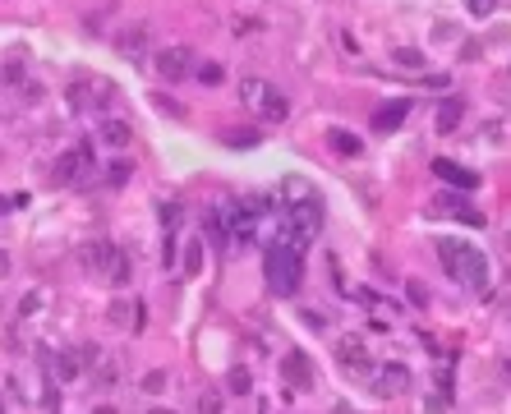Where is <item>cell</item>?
<instances>
[{
    "mask_svg": "<svg viewBox=\"0 0 511 414\" xmlns=\"http://www.w3.org/2000/svg\"><path fill=\"white\" fill-rule=\"evenodd\" d=\"M461 60H479V42H465L461 46Z\"/></svg>",
    "mask_w": 511,
    "mask_h": 414,
    "instance_id": "obj_38",
    "label": "cell"
},
{
    "mask_svg": "<svg viewBox=\"0 0 511 414\" xmlns=\"http://www.w3.org/2000/svg\"><path fill=\"white\" fill-rule=\"evenodd\" d=\"M93 170H97L93 143H74V148H69V152L56 161V170H51V175H56V184H83L88 175H93Z\"/></svg>",
    "mask_w": 511,
    "mask_h": 414,
    "instance_id": "obj_3",
    "label": "cell"
},
{
    "mask_svg": "<svg viewBox=\"0 0 511 414\" xmlns=\"http://www.w3.org/2000/svg\"><path fill=\"white\" fill-rule=\"evenodd\" d=\"M5 83H10V88H23V83H28V74H23V65H19V60L5 65Z\"/></svg>",
    "mask_w": 511,
    "mask_h": 414,
    "instance_id": "obj_27",
    "label": "cell"
},
{
    "mask_svg": "<svg viewBox=\"0 0 511 414\" xmlns=\"http://www.w3.org/2000/svg\"><path fill=\"white\" fill-rule=\"evenodd\" d=\"M143 46H148V23H134L129 32H120V51L129 56V60H139Z\"/></svg>",
    "mask_w": 511,
    "mask_h": 414,
    "instance_id": "obj_14",
    "label": "cell"
},
{
    "mask_svg": "<svg viewBox=\"0 0 511 414\" xmlns=\"http://www.w3.org/2000/svg\"><path fill=\"white\" fill-rule=\"evenodd\" d=\"M405 387H410V368L405 364H383L378 368V382H373L378 396H401Z\"/></svg>",
    "mask_w": 511,
    "mask_h": 414,
    "instance_id": "obj_8",
    "label": "cell"
},
{
    "mask_svg": "<svg viewBox=\"0 0 511 414\" xmlns=\"http://www.w3.org/2000/svg\"><path fill=\"white\" fill-rule=\"evenodd\" d=\"M332 414H350V410H345V405H337V410H332Z\"/></svg>",
    "mask_w": 511,
    "mask_h": 414,
    "instance_id": "obj_41",
    "label": "cell"
},
{
    "mask_svg": "<svg viewBox=\"0 0 511 414\" xmlns=\"http://www.w3.org/2000/svg\"><path fill=\"white\" fill-rule=\"evenodd\" d=\"M78 359H83V364H97V359H102V350H97V345H83V350H78Z\"/></svg>",
    "mask_w": 511,
    "mask_h": 414,
    "instance_id": "obj_37",
    "label": "cell"
},
{
    "mask_svg": "<svg viewBox=\"0 0 511 414\" xmlns=\"http://www.w3.org/2000/svg\"><path fill=\"white\" fill-rule=\"evenodd\" d=\"M507 249H511V235H507Z\"/></svg>",
    "mask_w": 511,
    "mask_h": 414,
    "instance_id": "obj_43",
    "label": "cell"
},
{
    "mask_svg": "<svg viewBox=\"0 0 511 414\" xmlns=\"http://www.w3.org/2000/svg\"><path fill=\"white\" fill-rule=\"evenodd\" d=\"M97 138H102L106 148H129V143H134V124L106 115V120H97Z\"/></svg>",
    "mask_w": 511,
    "mask_h": 414,
    "instance_id": "obj_9",
    "label": "cell"
},
{
    "mask_svg": "<svg viewBox=\"0 0 511 414\" xmlns=\"http://www.w3.org/2000/svg\"><path fill=\"white\" fill-rule=\"evenodd\" d=\"M111 322H120V327H139V308H129V304H115L111 308Z\"/></svg>",
    "mask_w": 511,
    "mask_h": 414,
    "instance_id": "obj_22",
    "label": "cell"
},
{
    "mask_svg": "<svg viewBox=\"0 0 511 414\" xmlns=\"http://www.w3.org/2000/svg\"><path fill=\"white\" fill-rule=\"evenodd\" d=\"M235 391V396H249V391H253V378H249V368H235L231 373V382H226Z\"/></svg>",
    "mask_w": 511,
    "mask_h": 414,
    "instance_id": "obj_23",
    "label": "cell"
},
{
    "mask_svg": "<svg viewBox=\"0 0 511 414\" xmlns=\"http://www.w3.org/2000/svg\"><path fill=\"white\" fill-rule=\"evenodd\" d=\"M115 382H120L115 364H102V368H97V387H115Z\"/></svg>",
    "mask_w": 511,
    "mask_h": 414,
    "instance_id": "obj_31",
    "label": "cell"
},
{
    "mask_svg": "<svg viewBox=\"0 0 511 414\" xmlns=\"http://www.w3.org/2000/svg\"><path fill=\"white\" fill-rule=\"evenodd\" d=\"M327 143H332V152H341V157H359V152H364V138L350 134V129H327Z\"/></svg>",
    "mask_w": 511,
    "mask_h": 414,
    "instance_id": "obj_12",
    "label": "cell"
},
{
    "mask_svg": "<svg viewBox=\"0 0 511 414\" xmlns=\"http://www.w3.org/2000/svg\"><path fill=\"white\" fill-rule=\"evenodd\" d=\"M281 378L295 387V391H313V368L304 350H286L281 354Z\"/></svg>",
    "mask_w": 511,
    "mask_h": 414,
    "instance_id": "obj_5",
    "label": "cell"
},
{
    "mask_svg": "<svg viewBox=\"0 0 511 414\" xmlns=\"http://www.w3.org/2000/svg\"><path fill=\"white\" fill-rule=\"evenodd\" d=\"M152 414H170V410H152Z\"/></svg>",
    "mask_w": 511,
    "mask_h": 414,
    "instance_id": "obj_42",
    "label": "cell"
},
{
    "mask_svg": "<svg viewBox=\"0 0 511 414\" xmlns=\"http://www.w3.org/2000/svg\"><path fill=\"white\" fill-rule=\"evenodd\" d=\"M226 143H231V148H258V143H263V134H258V129H226Z\"/></svg>",
    "mask_w": 511,
    "mask_h": 414,
    "instance_id": "obj_18",
    "label": "cell"
},
{
    "mask_svg": "<svg viewBox=\"0 0 511 414\" xmlns=\"http://www.w3.org/2000/svg\"><path fill=\"white\" fill-rule=\"evenodd\" d=\"M69 102H74V106H88V88L74 83V88H69Z\"/></svg>",
    "mask_w": 511,
    "mask_h": 414,
    "instance_id": "obj_35",
    "label": "cell"
},
{
    "mask_svg": "<svg viewBox=\"0 0 511 414\" xmlns=\"http://www.w3.org/2000/svg\"><path fill=\"white\" fill-rule=\"evenodd\" d=\"M124 180H129V161H115V166L106 170V184H111V189H120Z\"/></svg>",
    "mask_w": 511,
    "mask_h": 414,
    "instance_id": "obj_28",
    "label": "cell"
},
{
    "mask_svg": "<svg viewBox=\"0 0 511 414\" xmlns=\"http://www.w3.org/2000/svg\"><path fill=\"white\" fill-rule=\"evenodd\" d=\"M410 304H415V308H429V290H424V281H410Z\"/></svg>",
    "mask_w": 511,
    "mask_h": 414,
    "instance_id": "obj_32",
    "label": "cell"
},
{
    "mask_svg": "<svg viewBox=\"0 0 511 414\" xmlns=\"http://www.w3.org/2000/svg\"><path fill=\"white\" fill-rule=\"evenodd\" d=\"M221 74H226V69H221L217 60H203L198 69H194V78H198L203 88H217V83H221Z\"/></svg>",
    "mask_w": 511,
    "mask_h": 414,
    "instance_id": "obj_20",
    "label": "cell"
},
{
    "mask_svg": "<svg viewBox=\"0 0 511 414\" xmlns=\"http://www.w3.org/2000/svg\"><path fill=\"white\" fill-rule=\"evenodd\" d=\"M405 115H410V102H405V97H396V102H387V106L373 111V129H378V134H391Z\"/></svg>",
    "mask_w": 511,
    "mask_h": 414,
    "instance_id": "obj_10",
    "label": "cell"
},
{
    "mask_svg": "<svg viewBox=\"0 0 511 414\" xmlns=\"http://www.w3.org/2000/svg\"><path fill=\"white\" fill-rule=\"evenodd\" d=\"M143 391H148V396H161V391H166V373H161V368H152V373L143 378Z\"/></svg>",
    "mask_w": 511,
    "mask_h": 414,
    "instance_id": "obj_24",
    "label": "cell"
},
{
    "mask_svg": "<svg viewBox=\"0 0 511 414\" xmlns=\"http://www.w3.org/2000/svg\"><path fill=\"white\" fill-rule=\"evenodd\" d=\"M456 216H461L465 226H484V216H479V212H475V207H461V212H456Z\"/></svg>",
    "mask_w": 511,
    "mask_h": 414,
    "instance_id": "obj_36",
    "label": "cell"
},
{
    "mask_svg": "<svg viewBox=\"0 0 511 414\" xmlns=\"http://www.w3.org/2000/svg\"><path fill=\"white\" fill-rule=\"evenodd\" d=\"M299 262H304V249H295L291 240H272L263 253V276L277 295H295L299 286Z\"/></svg>",
    "mask_w": 511,
    "mask_h": 414,
    "instance_id": "obj_2",
    "label": "cell"
},
{
    "mask_svg": "<svg viewBox=\"0 0 511 414\" xmlns=\"http://www.w3.org/2000/svg\"><path fill=\"white\" fill-rule=\"evenodd\" d=\"M185 272H203V244L185 249Z\"/></svg>",
    "mask_w": 511,
    "mask_h": 414,
    "instance_id": "obj_30",
    "label": "cell"
},
{
    "mask_svg": "<svg viewBox=\"0 0 511 414\" xmlns=\"http://www.w3.org/2000/svg\"><path fill=\"white\" fill-rule=\"evenodd\" d=\"M152 106H157V111H166V115H185V106H180L175 97H166V92H152Z\"/></svg>",
    "mask_w": 511,
    "mask_h": 414,
    "instance_id": "obj_25",
    "label": "cell"
},
{
    "mask_svg": "<svg viewBox=\"0 0 511 414\" xmlns=\"http://www.w3.org/2000/svg\"><path fill=\"white\" fill-rule=\"evenodd\" d=\"M198 414H221V391H203V396H198Z\"/></svg>",
    "mask_w": 511,
    "mask_h": 414,
    "instance_id": "obj_26",
    "label": "cell"
},
{
    "mask_svg": "<svg viewBox=\"0 0 511 414\" xmlns=\"http://www.w3.org/2000/svg\"><path fill=\"white\" fill-rule=\"evenodd\" d=\"M78 262H83L88 272L111 276V267L120 262V249H115V244H106V240H97V244H83V249H78Z\"/></svg>",
    "mask_w": 511,
    "mask_h": 414,
    "instance_id": "obj_6",
    "label": "cell"
},
{
    "mask_svg": "<svg viewBox=\"0 0 511 414\" xmlns=\"http://www.w3.org/2000/svg\"><path fill=\"white\" fill-rule=\"evenodd\" d=\"M502 378H507V382H511V359H507V364H502Z\"/></svg>",
    "mask_w": 511,
    "mask_h": 414,
    "instance_id": "obj_39",
    "label": "cell"
},
{
    "mask_svg": "<svg viewBox=\"0 0 511 414\" xmlns=\"http://www.w3.org/2000/svg\"><path fill=\"white\" fill-rule=\"evenodd\" d=\"M189 69H194V51H189V46H166V51L157 56V74L166 78V83H180Z\"/></svg>",
    "mask_w": 511,
    "mask_h": 414,
    "instance_id": "obj_4",
    "label": "cell"
},
{
    "mask_svg": "<svg viewBox=\"0 0 511 414\" xmlns=\"http://www.w3.org/2000/svg\"><path fill=\"white\" fill-rule=\"evenodd\" d=\"M337 359H341V368H350V373H373L369 345H364L359 336H341L337 341Z\"/></svg>",
    "mask_w": 511,
    "mask_h": 414,
    "instance_id": "obj_7",
    "label": "cell"
},
{
    "mask_svg": "<svg viewBox=\"0 0 511 414\" xmlns=\"http://www.w3.org/2000/svg\"><path fill=\"white\" fill-rule=\"evenodd\" d=\"M93 414H115V410H111V405H97V410Z\"/></svg>",
    "mask_w": 511,
    "mask_h": 414,
    "instance_id": "obj_40",
    "label": "cell"
},
{
    "mask_svg": "<svg viewBox=\"0 0 511 414\" xmlns=\"http://www.w3.org/2000/svg\"><path fill=\"white\" fill-rule=\"evenodd\" d=\"M175 253H180V244H175V235L166 230V249H161V262H166V267H175Z\"/></svg>",
    "mask_w": 511,
    "mask_h": 414,
    "instance_id": "obj_33",
    "label": "cell"
},
{
    "mask_svg": "<svg viewBox=\"0 0 511 414\" xmlns=\"http://www.w3.org/2000/svg\"><path fill=\"white\" fill-rule=\"evenodd\" d=\"M78 364H83V359H78V354H56V359H51V378H56V382H74L78 378Z\"/></svg>",
    "mask_w": 511,
    "mask_h": 414,
    "instance_id": "obj_15",
    "label": "cell"
},
{
    "mask_svg": "<svg viewBox=\"0 0 511 414\" xmlns=\"http://www.w3.org/2000/svg\"><path fill=\"white\" fill-rule=\"evenodd\" d=\"M391 60L401 65V69H419V65H424V51H419V46H396Z\"/></svg>",
    "mask_w": 511,
    "mask_h": 414,
    "instance_id": "obj_19",
    "label": "cell"
},
{
    "mask_svg": "<svg viewBox=\"0 0 511 414\" xmlns=\"http://www.w3.org/2000/svg\"><path fill=\"white\" fill-rule=\"evenodd\" d=\"M286 115H291V102H286V92L267 88V102H263V115H258V120H286Z\"/></svg>",
    "mask_w": 511,
    "mask_h": 414,
    "instance_id": "obj_17",
    "label": "cell"
},
{
    "mask_svg": "<svg viewBox=\"0 0 511 414\" xmlns=\"http://www.w3.org/2000/svg\"><path fill=\"white\" fill-rule=\"evenodd\" d=\"M433 249H438V258H442V267L451 272V281H461V286H470V290H484V281H488V258H484L475 244H465V240H456V235H438Z\"/></svg>",
    "mask_w": 511,
    "mask_h": 414,
    "instance_id": "obj_1",
    "label": "cell"
},
{
    "mask_svg": "<svg viewBox=\"0 0 511 414\" xmlns=\"http://www.w3.org/2000/svg\"><path fill=\"white\" fill-rule=\"evenodd\" d=\"M37 304H42V295H37V290H28L23 299H19V313H37Z\"/></svg>",
    "mask_w": 511,
    "mask_h": 414,
    "instance_id": "obj_34",
    "label": "cell"
},
{
    "mask_svg": "<svg viewBox=\"0 0 511 414\" xmlns=\"http://www.w3.org/2000/svg\"><path fill=\"white\" fill-rule=\"evenodd\" d=\"M207 240H212V249H226V216L221 212L207 216Z\"/></svg>",
    "mask_w": 511,
    "mask_h": 414,
    "instance_id": "obj_21",
    "label": "cell"
},
{
    "mask_svg": "<svg viewBox=\"0 0 511 414\" xmlns=\"http://www.w3.org/2000/svg\"><path fill=\"white\" fill-rule=\"evenodd\" d=\"M433 175H442V180L456 184V189H479V175L465 170V166H456V161H447V157H438V161H433Z\"/></svg>",
    "mask_w": 511,
    "mask_h": 414,
    "instance_id": "obj_11",
    "label": "cell"
},
{
    "mask_svg": "<svg viewBox=\"0 0 511 414\" xmlns=\"http://www.w3.org/2000/svg\"><path fill=\"white\" fill-rule=\"evenodd\" d=\"M267 88H272V83H263V78H245V83H240V102H245L249 111H258V115H263Z\"/></svg>",
    "mask_w": 511,
    "mask_h": 414,
    "instance_id": "obj_13",
    "label": "cell"
},
{
    "mask_svg": "<svg viewBox=\"0 0 511 414\" xmlns=\"http://www.w3.org/2000/svg\"><path fill=\"white\" fill-rule=\"evenodd\" d=\"M461 115H465V102H461V97H451V102H442V111H438V129H442V134H456V124H461Z\"/></svg>",
    "mask_w": 511,
    "mask_h": 414,
    "instance_id": "obj_16",
    "label": "cell"
},
{
    "mask_svg": "<svg viewBox=\"0 0 511 414\" xmlns=\"http://www.w3.org/2000/svg\"><path fill=\"white\" fill-rule=\"evenodd\" d=\"M465 10H470L475 19H488L497 10V0H465Z\"/></svg>",
    "mask_w": 511,
    "mask_h": 414,
    "instance_id": "obj_29",
    "label": "cell"
}]
</instances>
